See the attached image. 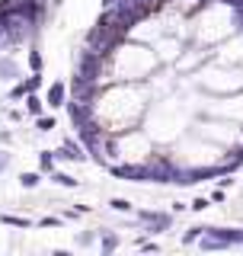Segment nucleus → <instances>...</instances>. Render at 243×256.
Returning a JSON list of instances; mask_svg holds the SVG:
<instances>
[{"label": "nucleus", "instance_id": "f257e3e1", "mask_svg": "<svg viewBox=\"0 0 243 256\" xmlns=\"http://www.w3.org/2000/svg\"><path fill=\"white\" fill-rule=\"evenodd\" d=\"M138 224H141L144 234H164V230L173 228V212H157V208H138L132 212Z\"/></svg>", "mask_w": 243, "mask_h": 256}, {"label": "nucleus", "instance_id": "f03ea898", "mask_svg": "<svg viewBox=\"0 0 243 256\" xmlns=\"http://www.w3.org/2000/svg\"><path fill=\"white\" fill-rule=\"evenodd\" d=\"M22 77V64L16 61L13 52H0V84H13Z\"/></svg>", "mask_w": 243, "mask_h": 256}, {"label": "nucleus", "instance_id": "7ed1b4c3", "mask_svg": "<svg viewBox=\"0 0 243 256\" xmlns=\"http://www.w3.org/2000/svg\"><path fill=\"white\" fill-rule=\"evenodd\" d=\"M68 84L64 80H52V84L45 86V109H61L64 102H68Z\"/></svg>", "mask_w": 243, "mask_h": 256}, {"label": "nucleus", "instance_id": "20e7f679", "mask_svg": "<svg viewBox=\"0 0 243 256\" xmlns=\"http://www.w3.org/2000/svg\"><path fill=\"white\" fill-rule=\"evenodd\" d=\"M96 246H100L102 253H116L118 246H122L118 230H112V228H96Z\"/></svg>", "mask_w": 243, "mask_h": 256}, {"label": "nucleus", "instance_id": "39448f33", "mask_svg": "<svg viewBox=\"0 0 243 256\" xmlns=\"http://www.w3.org/2000/svg\"><path fill=\"white\" fill-rule=\"evenodd\" d=\"M61 148L68 150V160H70V164H86V160H90L86 148H84L80 141H74V138H64V141H61Z\"/></svg>", "mask_w": 243, "mask_h": 256}, {"label": "nucleus", "instance_id": "423d86ee", "mask_svg": "<svg viewBox=\"0 0 243 256\" xmlns=\"http://www.w3.org/2000/svg\"><path fill=\"white\" fill-rule=\"evenodd\" d=\"M26 68L32 70V74H42V70H45V54L38 52V42H32L26 48Z\"/></svg>", "mask_w": 243, "mask_h": 256}, {"label": "nucleus", "instance_id": "0eeeda50", "mask_svg": "<svg viewBox=\"0 0 243 256\" xmlns=\"http://www.w3.org/2000/svg\"><path fill=\"white\" fill-rule=\"evenodd\" d=\"M22 102H26V116L29 118H36V116H42V112H45V100L38 93H26V96H22Z\"/></svg>", "mask_w": 243, "mask_h": 256}, {"label": "nucleus", "instance_id": "6e6552de", "mask_svg": "<svg viewBox=\"0 0 243 256\" xmlns=\"http://www.w3.org/2000/svg\"><path fill=\"white\" fill-rule=\"evenodd\" d=\"M48 176H52V182H54V186H64V189H80V180H74V176H70L68 170H58V166H54V170L48 173Z\"/></svg>", "mask_w": 243, "mask_h": 256}, {"label": "nucleus", "instance_id": "1a4fd4ad", "mask_svg": "<svg viewBox=\"0 0 243 256\" xmlns=\"http://www.w3.org/2000/svg\"><path fill=\"white\" fill-rule=\"evenodd\" d=\"M20 186L22 189H38V186H42V173H38V170H22L20 173Z\"/></svg>", "mask_w": 243, "mask_h": 256}, {"label": "nucleus", "instance_id": "9d476101", "mask_svg": "<svg viewBox=\"0 0 243 256\" xmlns=\"http://www.w3.org/2000/svg\"><path fill=\"white\" fill-rule=\"evenodd\" d=\"M74 246H80V250H90V246H96V228L77 230V234H74Z\"/></svg>", "mask_w": 243, "mask_h": 256}, {"label": "nucleus", "instance_id": "9b49d317", "mask_svg": "<svg viewBox=\"0 0 243 256\" xmlns=\"http://www.w3.org/2000/svg\"><path fill=\"white\" fill-rule=\"evenodd\" d=\"M36 157H38V173H42V176H48V173L54 170V166H58V160H54L52 150H38Z\"/></svg>", "mask_w": 243, "mask_h": 256}, {"label": "nucleus", "instance_id": "f8f14e48", "mask_svg": "<svg viewBox=\"0 0 243 256\" xmlns=\"http://www.w3.org/2000/svg\"><path fill=\"white\" fill-rule=\"evenodd\" d=\"M0 224H10V228H20V230H29L32 228L29 218H20V214H10V212H0Z\"/></svg>", "mask_w": 243, "mask_h": 256}, {"label": "nucleus", "instance_id": "ddd939ff", "mask_svg": "<svg viewBox=\"0 0 243 256\" xmlns=\"http://www.w3.org/2000/svg\"><path fill=\"white\" fill-rule=\"evenodd\" d=\"M54 128H58V118H54V116H48V112H42V116H36V132L48 134V132H54Z\"/></svg>", "mask_w": 243, "mask_h": 256}, {"label": "nucleus", "instance_id": "4468645a", "mask_svg": "<svg viewBox=\"0 0 243 256\" xmlns=\"http://www.w3.org/2000/svg\"><path fill=\"white\" fill-rule=\"evenodd\" d=\"M109 208H112L116 214H132V212H134V205L128 202V198H122V196H112V198H109Z\"/></svg>", "mask_w": 243, "mask_h": 256}, {"label": "nucleus", "instance_id": "2eb2a0df", "mask_svg": "<svg viewBox=\"0 0 243 256\" xmlns=\"http://www.w3.org/2000/svg\"><path fill=\"white\" fill-rule=\"evenodd\" d=\"M202 234H205V228H202V224H192V228H186V234L180 237V244H182V246H192Z\"/></svg>", "mask_w": 243, "mask_h": 256}, {"label": "nucleus", "instance_id": "dca6fc26", "mask_svg": "<svg viewBox=\"0 0 243 256\" xmlns=\"http://www.w3.org/2000/svg\"><path fill=\"white\" fill-rule=\"evenodd\" d=\"M22 96H26V84H22V77H20V80H13V86L6 90V100H10V102H22Z\"/></svg>", "mask_w": 243, "mask_h": 256}, {"label": "nucleus", "instance_id": "f3484780", "mask_svg": "<svg viewBox=\"0 0 243 256\" xmlns=\"http://www.w3.org/2000/svg\"><path fill=\"white\" fill-rule=\"evenodd\" d=\"M22 84H26V93H38L45 86V77L42 74H32L29 70V77H22Z\"/></svg>", "mask_w": 243, "mask_h": 256}, {"label": "nucleus", "instance_id": "a211bd4d", "mask_svg": "<svg viewBox=\"0 0 243 256\" xmlns=\"http://www.w3.org/2000/svg\"><path fill=\"white\" fill-rule=\"evenodd\" d=\"M208 205H212V202H208V196H196V198H192V202H189V212L202 214V212H205Z\"/></svg>", "mask_w": 243, "mask_h": 256}, {"label": "nucleus", "instance_id": "6ab92c4d", "mask_svg": "<svg viewBox=\"0 0 243 256\" xmlns=\"http://www.w3.org/2000/svg\"><path fill=\"white\" fill-rule=\"evenodd\" d=\"M36 224H38V228H61L64 218H58V214H45V218H38Z\"/></svg>", "mask_w": 243, "mask_h": 256}, {"label": "nucleus", "instance_id": "aec40b11", "mask_svg": "<svg viewBox=\"0 0 243 256\" xmlns=\"http://www.w3.org/2000/svg\"><path fill=\"white\" fill-rule=\"evenodd\" d=\"M10 164H13V154H10V148H0V176H4L6 170H10Z\"/></svg>", "mask_w": 243, "mask_h": 256}, {"label": "nucleus", "instance_id": "412c9836", "mask_svg": "<svg viewBox=\"0 0 243 256\" xmlns=\"http://www.w3.org/2000/svg\"><path fill=\"white\" fill-rule=\"evenodd\" d=\"M13 141H16V134L10 132V128H4V125H0V148H10Z\"/></svg>", "mask_w": 243, "mask_h": 256}, {"label": "nucleus", "instance_id": "4be33fe9", "mask_svg": "<svg viewBox=\"0 0 243 256\" xmlns=\"http://www.w3.org/2000/svg\"><path fill=\"white\" fill-rule=\"evenodd\" d=\"M208 202H218V205H221V202H228V192H224L221 186H218V189L212 192V196H208Z\"/></svg>", "mask_w": 243, "mask_h": 256}, {"label": "nucleus", "instance_id": "5701e85b", "mask_svg": "<svg viewBox=\"0 0 243 256\" xmlns=\"http://www.w3.org/2000/svg\"><path fill=\"white\" fill-rule=\"evenodd\" d=\"M61 218H64V221H77V218H80V212H77V208H64Z\"/></svg>", "mask_w": 243, "mask_h": 256}, {"label": "nucleus", "instance_id": "b1692460", "mask_svg": "<svg viewBox=\"0 0 243 256\" xmlns=\"http://www.w3.org/2000/svg\"><path fill=\"white\" fill-rule=\"evenodd\" d=\"M141 250H144V253H157L160 244H141Z\"/></svg>", "mask_w": 243, "mask_h": 256}, {"label": "nucleus", "instance_id": "393cba45", "mask_svg": "<svg viewBox=\"0 0 243 256\" xmlns=\"http://www.w3.org/2000/svg\"><path fill=\"white\" fill-rule=\"evenodd\" d=\"M112 4H116V0H102V6H112Z\"/></svg>", "mask_w": 243, "mask_h": 256}]
</instances>
